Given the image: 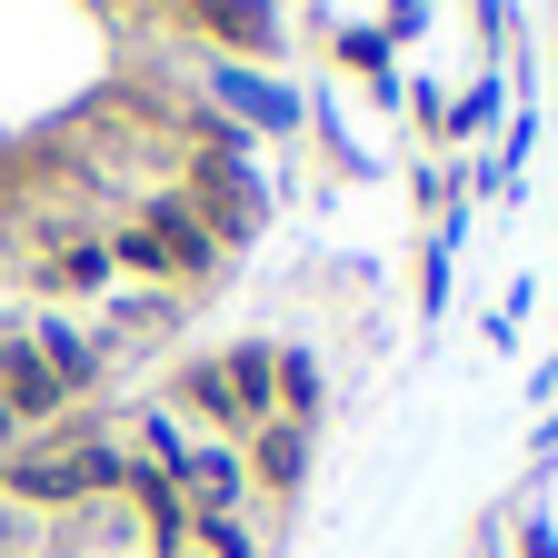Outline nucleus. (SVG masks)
Wrapping results in <instances>:
<instances>
[{
    "instance_id": "1",
    "label": "nucleus",
    "mask_w": 558,
    "mask_h": 558,
    "mask_svg": "<svg viewBox=\"0 0 558 558\" xmlns=\"http://www.w3.org/2000/svg\"><path fill=\"white\" fill-rule=\"evenodd\" d=\"M190 399L209 418H230V429H269L279 418V349H230V360L190 369Z\"/></svg>"
},
{
    "instance_id": "2",
    "label": "nucleus",
    "mask_w": 558,
    "mask_h": 558,
    "mask_svg": "<svg viewBox=\"0 0 558 558\" xmlns=\"http://www.w3.org/2000/svg\"><path fill=\"white\" fill-rule=\"evenodd\" d=\"M120 478H130V459L110 439L50 449V459H11V488H21V499H81V488H120Z\"/></svg>"
},
{
    "instance_id": "3",
    "label": "nucleus",
    "mask_w": 558,
    "mask_h": 558,
    "mask_svg": "<svg viewBox=\"0 0 558 558\" xmlns=\"http://www.w3.org/2000/svg\"><path fill=\"white\" fill-rule=\"evenodd\" d=\"M180 499H190V519H220L230 499H240V449H180Z\"/></svg>"
},
{
    "instance_id": "4",
    "label": "nucleus",
    "mask_w": 558,
    "mask_h": 558,
    "mask_svg": "<svg viewBox=\"0 0 558 558\" xmlns=\"http://www.w3.org/2000/svg\"><path fill=\"white\" fill-rule=\"evenodd\" d=\"M70 389L50 379V360H40V349H0V409H11L21 418V429H31V418H50Z\"/></svg>"
},
{
    "instance_id": "5",
    "label": "nucleus",
    "mask_w": 558,
    "mask_h": 558,
    "mask_svg": "<svg viewBox=\"0 0 558 558\" xmlns=\"http://www.w3.org/2000/svg\"><path fill=\"white\" fill-rule=\"evenodd\" d=\"M150 250H160V269H209V230L199 220H180V209H150Z\"/></svg>"
},
{
    "instance_id": "6",
    "label": "nucleus",
    "mask_w": 558,
    "mask_h": 558,
    "mask_svg": "<svg viewBox=\"0 0 558 558\" xmlns=\"http://www.w3.org/2000/svg\"><path fill=\"white\" fill-rule=\"evenodd\" d=\"M31 349L50 360V379H60V389H90V369H100V349H90L81 329H60V319H50V329H40Z\"/></svg>"
},
{
    "instance_id": "7",
    "label": "nucleus",
    "mask_w": 558,
    "mask_h": 558,
    "mask_svg": "<svg viewBox=\"0 0 558 558\" xmlns=\"http://www.w3.org/2000/svg\"><path fill=\"white\" fill-rule=\"evenodd\" d=\"M250 469H259L269 488H290V478L310 469V439L290 429V418H269V429H259V449H250Z\"/></svg>"
},
{
    "instance_id": "8",
    "label": "nucleus",
    "mask_w": 558,
    "mask_h": 558,
    "mask_svg": "<svg viewBox=\"0 0 558 558\" xmlns=\"http://www.w3.org/2000/svg\"><path fill=\"white\" fill-rule=\"evenodd\" d=\"M40 279H60V290H100V279H110V250L100 240H70V250H50Z\"/></svg>"
},
{
    "instance_id": "9",
    "label": "nucleus",
    "mask_w": 558,
    "mask_h": 558,
    "mask_svg": "<svg viewBox=\"0 0 558 558\" xmlns=\"http://www.w3.org/2000/svg\"><path fill=\"white\" fill-rule=\"evenodd\" d=\"M190 11H199L209 31H220V40H259V21H269L259 0H190Z\"/></svg>"
},
{
    "instance_id": "10",
    "label": "nucleus",
    "mask_w": 558,
    "mask_h": 558,
    "mask_svg": "<svg viewBox=\"0 0 558 558\" xmlns=\"http://www.w3.org/2000/svg\"><path fill=\"white\" fill-rule=\"evenodd\" d=\"M310 409H319V369L279 349V418H310Z\"/></svg>"
},
{
    "instance_id": "11",
    "label": "nucleus",
    "mask_w": 558,
    "mask_h": 558,
    "mask_svg": "<svg viewBox=\"0 0 558 558\" xmlns=\"http://www.w3.org/2000/svg\"><path fill=\"white\" fill-rule=\"evenodd\" d=\"M170 558H250V538H240L230 519H209V529H199L190 548H170Z\"/></svg>"
},
{
    "instance_id": "12",
    "label": "nucleus",
    "mask_w": 558,
    "mask_h": 558,
    "mask_svg": "<svg viewBox=\"0 0 558 558\" xmlns=\"http://www.w3.org/2000/svg\"><path fill=\"white\" fill-rule=\"evenodd\" d=\"M11 439H21V418H11V409H0V449H11Z\"/></svg>"
}]
</instances>
